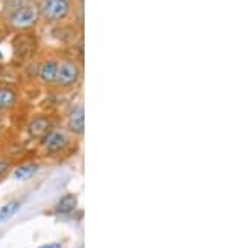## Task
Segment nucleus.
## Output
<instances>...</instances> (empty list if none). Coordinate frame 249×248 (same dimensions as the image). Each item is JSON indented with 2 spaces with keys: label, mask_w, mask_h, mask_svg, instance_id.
Wrapping results in <instances>:
<instances>
[{
  "label": "nucleus",
  "mask_w": 249,
  "mask_h": 248,
  "mask_svg": "<svg viewBox=\"0 0 249 248\" xmlns=\"http://www.w3.org/2000/svg\"><path fill=\"white\" fill-rule=\"evenodd\" d=\"M75 137L65 127L55 125L48 134L38 142V152L43 158H60L67 155L73 147Z\"/></svg>",
  "instance_id": "nucleus-1"
},
{
  "label": "nucleus",
  "mask_w": 249,
  "mask_h": 248,
  "mask_svg": "<svg viewBox=\"0 0 249 248\" xmlns=\"http://www.w3.org/2000/svg\"><path fill=\"white\" fill-rule=\"evenodd\" d=\"M80 80H82V67L78 65L77 60L71 57L58 60L57 77H55L53 87H57L58 90H71L78 85Z\"/></svg>",
  "instance_id": "nucleus-2"
},
{
  "label": "nucleus",
  "mask_w": 249,
  "mask_h": 248,
  "mask_svg": "<svg viewBox=\"0 0 249 248\" xmlns=\"http://www.w3.org/2000/svg\"><path fill=\"white\" fill-rule=\"evenodd\" d=\"M40 19V14H38V7L35 2L32 3H27V5L20 7V9L10 12L7 15V23H9L10 29L14 30H29L32 27L37 25Z\"/></svg>",
  "instance_id": "nucleus-3"
},
{
  "label": "nucleus",
  "mask_w": 249,
  "mask_h": 248,
  "mask_svg": "<svg viewBox=\"0 0 249 248\" xmlns=\"http://www.w3.org/2000/svg\"><path fill=\"white\" fill-rule=\"evenodd\" d=\"M38 14L48 23H58L68 17L71 10L70 0H40Z\"/></svg>",
  "instance_id": "nucleus-4"
},
{
  "label": "nucleus",
  "mask_w": 249,
  "mask_h": 248,
  "mask_svg": "<svg viewBox=\"0 0 249 248\" xmlns=\"http://www.w3.org/2000/svg\"><path fill=\"white\" fill-rule=\"evenodd\" d=\"M55 127V122L48 115L40 114L30 118V122L27 123V137L32 142H40L45 135Z\"/></svg>",
  "instance_id": "nucleus-5"
},
{
  "label": "nucleus",
  "mask_w": 249,
  "mask_h": 248,
  "mask_svg": "<svg viewBox=\"0 0 249 248\" xmlns=\"http://www.w3.org/2000/svg\"><path fill=\"white\" fill-rule=\"evenodd\" d=\"M65 129L73 135L75 138H82L85 135V109L82 103L75 105L67 115Z\"/></svg>",
  "instance_id": "nucleus-6"
},
{
  "label": "nucleus",
  "mask_w": 249,
  "mask_h": 248,
  "mask_svg": "<svg viewBox=\"0 0 249 248\" xmlns=\"http://www.w3.org/2000/svg\"><path fill=\"white\" fill-rule=\"evenodd\" d=\"M57 69H58V60L57 58H47V60H43V62L38 65V72H37L38 80L45 87L53 85L55 77H57Z\"/></svg>",
  "instance_id": "nucleus-7"
},
{
  "label": "nucleus",
  "mask_w": 249,
  "mask_h": 248,
  "mask_svg": "<svg viewBox=\"0 0 249 248\" xmlns=\"http://www.w3.org/2000/svg\"><path fill=\"white\" fill-rule=\"evenodd\" d=\"M18 105V92L12 85H0V115L12 112Z\"/></svg>",
  "instance_id": "nucleus-8"
},
{
  "label": "nucleus",
  "mask_w": 249,
  "mask_h": 248,
  "mask_svg": "<svg viewBox=\"0 0 249 248\" xmlns=\"http://www.w3.org/2000/svg\"><path fill=\"white\" fill-rule=\"evenodd\" d=\"M78 209V197L75 193H65L55 203L53 211L58 215H70Z\"/></svg>",
  "instance_id": "nucleus-9"
},
{
  "label": "nucleus",
  "mask_w": 249,
  "mask_h": 248,
  "mask_svg": "<svg viewBox=\"0 0 249 248\" xmlns=\"http://www.w3.org/2000/svg\"><path fill=\"white\" fill-rule=\"evenodd\" d=\"M40 172V163L38 162H25L20 163L12 172V177L15 180H20V182H25V180L32 178L34 175H37Z\"/></svg>",
  "instance_id": "nucleus-10"
},
{
  "label": "nucleus",
  "mask_w": 249,
  "mask_h": 248,
  "mask_svg": "<svg viewBox=\"0 0 249 248\" xmlns=\"http://www.w3.org/2000/svg\"><path fill=\"white\" fill-rule=\"evenodd\" d=\"M20 205H22L20 200H10L9 203H5V205L0 209V223L5 222V220H9L12 215L20 209Z\"/></svg>",
  "instance_id": "nucleus-11"
},
{
  "label": "nucleus",
  "mask_w": 249,
  "mask_h": 248,
  "mask_svg": "<svg viewBox=\"0 0 249 248\" xmlns=\"http://www.w3.org/2000/svg\"><path fill=\"white\" fill-rule=\"evenodd\" d=\"M32 2H35V0H7L3 12H5V15H9L10 12L17 10V9H20V7L27 5V3H32Z\"/></svg>",
  "instance_id": "nucleus-12"
},
{
  "label": "nucleus",
  "mask_w": 249,
  "mask_h": 248,
  "mask_svg": "<svg viewBox=\"0 0 249 248\" xmlns=\"http://www.w3.org/2000/svg\"><path fill=\"white\" fill-rule=\"evenodd\" d=\"M38 248H62V243L52 242V243H45V245H40Z\"/></svg>",
  "instance_id": "nucleus-13"
},
{
  "label": "nucleus",
  "mask_w": 249,
  "mask_h": 248,
  "mask_svg": "<svg viewBox=\"0 0 249 248\" xmlns=\"http://www.w3.org/2000/svg\"><path fill=\"white\" fill-rule=\"evenodd\" d=\"M2 134H3V125H2V120H0V138H2Z\"/></svg>",
  "instance_id": "nucleus-14"
},
{
  "label": "nucleus",
  "mask_w": 249,
  "mask_h": 248,
  "mask_svg": "<svg viewBox=\"0 0 249 248\" xmlns=\"http://www.w3.org/2000/svg\"><path fill=\"white\" fill-rule=\"evenodd\" d=\"M2 38H3V35H2V32H0V42H2Z\"/></svg>",
  "instance_id": "nucleus-15"
}]
</instances>
